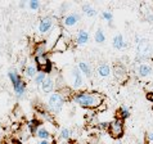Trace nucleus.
<instances>
[{"instance_id": "25", "label": "nucleus", "mask_w": 153, "mask_h": 144, "mask_svg": "<svg viewBox=\"0 0 153 144\" xmlns=\"http://www.w3.org/2000/svg\"><path fill=\"white\" fill-rule=\"evenodd\" d=\"M27 7L31 10H33V12H37L41 8V3L39 1V0H28V1H27Z\"/></svg>"}, {"instance_id": "2", "label": "nucleus", "mask_w": 153, "mask_h": 144, "mask_svg": "<svg viewBox=\"0 0 153 144\" xmlns=\"http://www.w3.org/2000/svg\"><path fill=\"white\" fill-rule=\"evenodd\" d=\"M67 99L68 98H67V95L65 94V89H63V90L53 91L52 94L48 95V99H46L48 111L52 113V115H57V113H59L63 109V105H65Z\"/></svg>"}, {"instance_id": "3", "label": "nucleus", "mask_w": 153, "mask_h": 144, "mask_svg": "<svg viewBox=\"0 0 153 144\" xmlns=\"http://www.w3.org/2000/svg\"><path fill=\"white\" fill-rule=\"evenodd\" d=\"M8 79L10 80L12 86H13L14 94L18 99H22L26 95V89H27V84L26 81L22 79V76L19 75V72L14 70H9L8 71Z\"/></svg>"}, {"instance_id": "22", "label": "nucleus", "mask_w": 153, "mask_h": 144, "mask_svg": "<svg viewBox=\"0 0 153 144\" xmlns=\"http://www.w3.org/2000/svg\"><path fill=\"white\" fill-rule=\"evenodd\" d=\"M46 76H48V73H46V72L39 71V72H37V75L35 76V77H33V82H35L36 85L40 88V85H41L42 82H44V80L46 79Z\"/></svg>"}, {"instance_id": "15", "label": "nucleus", "mask_w": 153, "mask_h": 144, "mask_svg": "<svg viewBox=\"0 0 153 144\" xmlns=\"http://www.w3.org/2000/svg\"><path fill=\"white\" fill-rule=\"evenodd\" d=\"M152 72H153V67L149 63H140L137 68V73L140 77H147V76L152 75Z\"/></svg>"}, {"instance_id": "17", "label": "nucleus", "mask_w": 153, "mask_h": 144, "mask_svg": "<svg viewBox=\"0 0 153 144\" xmlns=\"http://www.w3.org/2000/svg\"><path fill=\"white\" fill-rule=\"evenodd\" d=\"M111 67H109L108 63L105 62H100L99 65L97 67V73L100 76V77H108L109 75H111Z\"/></svg>"}, {"instance_id": "23", "label": "nucleus", "mask_w": 153, "mask_h": 144, "mask_svg": "<svg viewBox=\"0 0 153 144\" xmlns=\"http://www.w3.org/2000/svg\"><path fill=\"white\" fill-rule=\"evenodd\" d=\"M94 39H95V43L98 44H103L105 41V33L103 32L102 28H98L95 31V35H94Z\"/></svg>"}, {"instance_id": "11", "label": "nucleus", "mask_w": 153, "mask_h": 144, "mask_svg": "<svg viewBox=\"0 0 153 144\" xmlns=\"http://www.w3.org/2000/svg\"><path fill=\"white\" fill-rule=\"evenodd\" d=\"M31 137H32V128H31V125H30V122L28 124L22 125L21 126V129L17 131V138H18L22 143L23 142L26 143Z\"/></svg>"}, {"instance_id": "10", "label": "nucleus", "mask_w": 153, "mask_h": 144, "mask_svg": "<svg viewBox=\"0 0 153 144\" xmlns=\"http://www.w3.org/2000/svg\"><path fill=\"white\" fill-rule=\"evenodd\" d=\"M54 89H56V80H54L53 76L48 75L46 79L44 80V82L40 85V90L44 93V94H52L53 91H56Z\"/></svg>"}, {"instance_id": "6", "label": "nucleus", "mask_w": 153, "mask_h": 144, "mask_svg": "<svg viewBox=\"0 0 153 144\" xmlns=\"http://www.w3.org/2000/svg\"><path fill=\"white\" fill-rule=\"evenodd\" d=\"M108 133L114 139L121 138L122 135H124V120H121V118H118V117L112 120L108 126Z\"/></svg>"}, {"instance_id": "16", "label": "nucleus", "mask_w": 153, "mask_h": 144, "mask_svg": "<svg viewBox=\"0 0 153 144\" xmlns=\"http://www.w3.org/2000/svg\"><path fill=\"white\" fill-rule=\"evenodd\" d=\"M77 68L81 71V73L84 76H86V77H91L93 76V68H91L90 63L86 62V61H79Z\"/></svg>"}, {"instance_id": "9", "label": "nucleus", "mask_w": 153, "mask_h": 144, "mask_svg": "<svg viewBox=\"0 0 153 144\" xmlns=\"http://www.w3.org/2000/svg\"><path fill=\"white\" fill-rule=\"evenodd\" d=\"M39 67L35 62H27L26 65L23 66V70H22V75L25 76L26 79H33L35 76L37 75L39 72Z\"/></svg>"}, {"instance_id": "24", "label": "nucleus", "mask_w": 153, "mask_h": 144, "mask_svg": "<svg viewBox=\"0 0 153 144\" xmlns=\"http://www.w3.org/2000/svg\"><path fill=\"white\" fill-rule=\"evenodd\" d=\"M71 137H72V130L68 128H63L59 131V138H61L62 140H70Z\"/></svg>"}, {"instance_id": "26", "label": "nucleus", "mask_w": 153, "mask_h": 144, "mask_svg": "<svg viewBox=\"0 0 153 144\" xmlns=\"http://www.w3.org/2000/svg\"><path fill=\"white\" fill-rule=\"evenodd\" d=\"M102 18H103L104 21H107V22L111 24L112 21H113V13L111 10H103L102 12Z\"/></svg>"}, {"instance_id": "29", "label": "nucleus", "mask_w": 153, "mask_h": 144, "mask_svg": "<svg viewBox=\"0 0 153 144\" xmlns=\"http://www.w3.org/2000/svg\"><path fill=\"white\" fill-rule=\"evenodd\" d=\"M147 99L153 102V93H148V94H147Z\"/></svg>"}, {"instance_id": "19", "label": "nucleus", "mask_w": 153, "mask_h": 144, "mask_svg": "<svg viewBox=\"0 0 153 144\" xmlns=\"http://www.w3.org/2000/svg\"><path fill=\"white\" fill-rule=\"evenodd\" d=\"M117 117L121 118V120H126V118L130 117V108L127 105H121L117 111Z\"/></svg>"}, {"instance_id": "4", "label": "nucleus", "mask_w": 153, "mask_h": 144, "mask_svg": "<svg viewBox=\"0 0 153 144\" xmlns=\"http://www.w3.org/2000/svg\"><path fill=\"white\" fill-rule=\"evenodd\" d=\"M152 54V46L149 41L143 37H137V56L139 61H146Z\"/></svg>"}, {"instance_id": "12", "label": "nucleus", "mask_w": 153, "mask_h": 144, "mask_svg": "<svg viewBox=\"0 0 153 144\" xmlns=\"http://www.w3.org/2000/svg\"><path fill=\"white\" fill-rule=\"evenodd\" d=\"M89 40H90V35H89V32L86 31V30H79L77 32H76V36H75V43L76 45H86L89 43Z\"/></svg>"}, {"instance_id": "28", "label": "nucleus", "mask_w": 153, "mask_h": 144, "mask_svg": "<svg viewBox=\"0 0 153 144\" xmlns=\"http://www.w3.org/2000/svg\"><path fill=\"white\" fill-rule=\"evenodd\" d=\"M147 140L148 142H153V133H148L147 134Z\"/></svg>"}, {"instance_id": "8", "label": "nucleus", "mask_w": 153, "mask_h": 144, "mask_svg": "<svg viewBox=\"0 0 153 144\" xmlns=\"http://www.w3.org/2000/svg\"><path fill=\"white\" fill-rule=\"evenodd\" d=\"M80 21H81V16L79 13H76V12H72V13H68L62 17L61 24L66 28H70V27H75Z\"/></svg>"}, {"instance_id": "1", "label": "nucleus", "mask_w": 153, "mask_h": 144, "mask_svg": "<svg viewBox=\"0 0 153 144\" xmlns=\"http://www.w3.org/2000/svg\"><path fill=\"white\" fill-rule=\"evenodd\" d=\"M72 100H74V103L80 105V107L94 109V108H99L103 104L104 96L100 93H97V91L84 90V91L74 93L72 94Z\"/></svg>"}, {"instance_id": "20", "label": "nucleus", "mask_w": 153, "mask_h": 144, "mask_svg": "<svg viewBox=\"0 0 153 144\" xmlns=\"http://www.w3.org/2000/svg\"><path fill=\"white\" fill-rule=\"evenodd\" d=\"M82 12L85 14H86L88 17H90V18H93V17H95L98 14V12L94 7L91 5V4H84L82 5Z\"/></svg>"}, {"instance_id": "13", "label": "nucleus", "mask_w": 153, "mask_h": 144, "mask_svg": "<svg viewBox=\"0 0 153 144\" xmlns=\"http://www.w3.org/2000/svg\"><path fill=\"white\" fill-rule=\"evenodd\" d=\"M72 77H74V80H72V86H74V89L77 90V89H80L84 85V75L81 73V71H80L77 67L72 70Z\"/></svg>"}, {"instance_id": "5", "label": "nucleus", "mask_w": 153, "mask_h": 144, "mask_svg": "<svg viewBox=\"0 0 153 144\" xmlns=\"http://www.w3.org/2000/svg\"><path fill=\"white\" fill-rule=\"evenodd\" d=\"M54 17L52 16H44L41 17L39 21V26H37V30H39V33L41 36H48L50 32L53 31L54 28Z\"/></svg>"}, {"instance_id": "21", "label": "nucleus", "mask_w": 153, "mask_h": 144, "mask_svg": "<svg viewBox=\"0 0 153 144\" xmlns=\"http://www.w3.org/2000/svg\"><path fill=\"white\" fill-rule=\"evenodd\" d=\"M37 116L40 117L41 122H53V117H52V113L49 111H37Z\"/></svg>"}, {"instance_id": "27", "label": "nucleus", "mask_w": 153, "mask_h": 144, "mask_svg": "<svg viewBox=\"0 0 153 144\" xmlns=\"http://www.w3.org/2000/svg\"><path fill=\"white\" fill-rule=\"evenodd\" d=\"M35 144H53V142L50 139H46V140H37Z\"/></svg>"}, {"instance_id": "14", "label": "nucleus", "mask_w": 153, "mask_h": 144, "mask_svg": "<svg viewBox=\"0 0 153 144\" xmlns=\"http://www.w3.org/2000/svg\"><path fill=\"white\" fill-rule=\"evenodd\" d=\"M112 46H113V49H116V50H122L129 46V43L124 39V36H122L121 33H117L112 39Z\"/></svg>"}, {"instance_id": "7", "label": "nucleus", "mask_w": 153, "mask_h": 144, "mask_svg": "<svg viewBox=\"0 0 153 144\" xmlns=\"http://www.w3.org/2000/svg\"><path fill=\"white\" fill-rule=\"evenodd\" d=\"M49 45L46 43V40H41V41H37L33 46V50H32V57L33 59L36 58H40V57H44V56H49Z\"/></svg>"}, {"instance_id": "18", "label": "nucleus", "mask_w": 153, "mask_h": 144, "mask_svg": "<svg viewBox=\"0 0 153 144\" xmlns=\"http://www.w3.org/2000/svg\"><path fill=\"white\" fill-rule=\"evenodd\" d=\"M113 73H114V77H116L117 80H120V81L126 79V70L120 65L113 67Z\"/></svg>"}]
</instances>
